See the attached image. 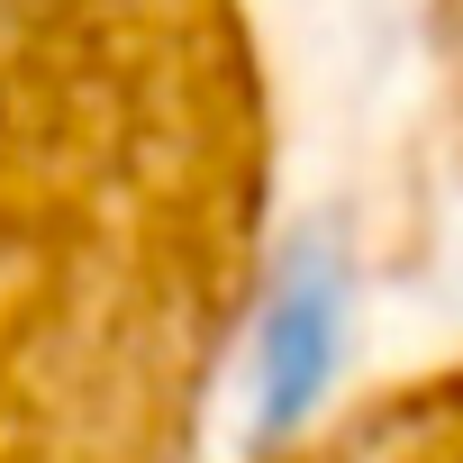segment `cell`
<instances>
[{
    "instance_id": "1",
    "label": "cell",
    "mask_w": 463,
    "mask_h": 463,
    "mask_svg": "<svg viewBox=\"0 0 463 463\" xmlns=\"http://www.w3.org/2000/svg\"><path fill=\"white\" fill-rule=\"evenodd\" d=\"M345 364V264L327 246H300L264 309H255V391H246V436L255 445H282L318 418L327 382Z\"/></svg>"
}]
</instances>
